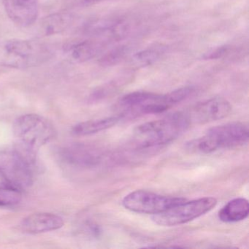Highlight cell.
I'll return each instance as SVG.
<instances>
[{
    "label": "cell",
    "instance_id": "cell-1",
    "mask_svg": "<svg viewBox=\"0 0 249 249\" xmlns=\"http://www.w3.org/2000/svg\"><path fill=\"white\" fill-rule=\"evenodd\" d=\"M195 92L192 87L177 89L168 94L138 91L125 94L119 101L120 116L132 118L142 115L160 114L184 101Z\"/></svg>",
    "mask_w": 249,
    "mask_h": 249
},
{
    "label": "cell",
    "instance_id": "cell-2",
    "mask_svg": "<svg viewBox=\"0 0 249 249\" xmlns=\"http://www.w3.org/2000/svg\"><path fill=\"white\" fill-rule=\"evenodd\" d=\"M190 126L186 112H178L139 125L134 131L133 141L142 149L161 146L177 139Z\"/></svg>",
    "mask_w": 249,
    "mask_h": 249
},
{
    "label": "cell",
    "instance_id": "cell-3",
    "mask_svg": "<svg viewBox=\"0 0 249 249\" xmlns=\"http://www.w3.org/2000/svg\"><path fill=\"white\" fill-rule=\"evenodd\" d=\"M18 143V151L36 161L37 150L54 138L56 131L52 124L37 114H25L18 117L13 126Z\"/></svg>",
    "mask_w": 249,
    "mask_h": 249
},
{
    "label": "cell",
    "instance_id": "cell-4",
    "mask_svg": "<svg viewBox=\"0 0 249 249\" xmlns=\"http://www.w3.org/2000/svg\"><path fill=\"white\" fill-rule=\"evenodd\" d=\"M248 125L242 122H231L208 129L205 135L187 143L189 150L209 154L221 149L242 146L249 141Z\"/></svg>",
    "mask_w": 249,
    "mask_h": 249
},
{
    "label": "cell",
    "instance_id": "cell-5",
    "mask_svg": "<svg viewBox=\"0 0 249 249\" xmlns=\"http://www.w3.org/2000/svg\"><path fill=\"white\" fill-rule=\"evenodd\" d=\"M52 52L43 43L35 40H10L0 43V65L25 69L43 65Z\"/></svg>",
    "mask_w": 249,
    "mask_h": 249
},
{
    "label": "cell",
    "instance_id": "cell-6",
    "mask_svg": "<svg viewBox=\"0 0 249 249\" xmlns=\"http://www.w3.org/2000/svg\"><path fill=\"white\" fill-rule=\"evenodd\" d=\"M35 161L18 150L0 151V177L21 189L33 183Z\"/></svg>",
    "mask_w": 249,
    "mask_h": 249
},
{
    "label": "cell",
    "instance_id": "cell-7",
    "mask_svg": "<svg viewBox=\"0 0 249 249\" xmlns=\"http://www.w3.org/2000/svg\"><path fill=\"white\" fill-rule=\"evenodd\" d=\"M216 205L217 199L211 196L189 202L186 200L164 212L153 215L151 218L155 224L163 227L180 225L202 216L215 208Z\"/></svg>",
    "mask_w": 249,
    "mask_h": 249
},
{
    "label": "cell",
    "instance_id": "cell-8",
    "mask_svg": "<svg viewBox=\"0 0 249 249\" xmlns=\"http://www.w3.org/2000/svg\"><path fill=\"white\" fill-rule=\"evenodd\" d=\"M186 200L183 197L164 196L148 191L137 190L126 195L122 200V205L132 212L157 215Z\"/></svg>",
    "mask_w": 249,
    "mask_h": 249
},
{
    "label": "cell",
    "instance_id": "cell-9",
    "mask_svg": "<svg viewBox=\"0 0 249 249\" xmlns=\"http://www.w3.org/2000/svg\"><path fill=\"white\" fill-rule=\"evenodd\" d=\"M59 160L66 167L91 169L103 162V154L93 145L73 143L63 147L59 151Z\"/></svg>",
    "mask_w": 249,
    "mask_h": 249
},
{
    "label": "cell",
    "instance_id": "cell-10",
    "mask_svg": "<svg viewBox=\"0 0 249 249\" xmlns=\"http://www.w3.org/2000/svg\"><path fill=\"white\" fill-rule=\"evenodd\" d=\"M231 111L230 102L223 97H213L195 105L186 111L188 119L192 124H206L227 117Z\"/></svg>",
    "mask_w": 249,
    "mask_h": 249
},
{
    "label": "cell",
    "instance_id": "cell-11",
    "mask_svg": "<svg viewBox=\"0 0 249 249\" xmlns=\"http://www.w3.org/2000/svg\"><path fill=\"white\" fill-rule=\"evenodd\" d=\"M10 19L21 27L33 25L39 16V0H2Z\"/></svg>",
    "mask_w": 249,
    "mask_h": 249
},
{
    "label": "cell",
    "instance_id": "cell-12",
    "mask_svg": "<svg viewBox=\"0 0 249 249\" xmlns=\"http://www.w3.org/2000/svg\"><path fill=\"white\" fill-rule=\"evenodd\" d=\"M64 220L62 217L50 213H36L22 220L20 227L27 234H40L54 231L62 228Z\"/></svg>",
    "mask_w": 249,
    "mask_h": 249
},
{
    "label": "cell",
    "instance_id": "cell-13",
    "mask_svg": "<svg viewBox=\"0 0 249 249\" xmlns=\"http://www.w3.org/2000/svg\"><path fill=\"white\" fill-rule=\"evenodd\" d=\"M104 43L103 40L94 39L83 40L70 46L67 49V52L71 57L76 62H87L94 59L101 52Z\"/></svg>",
    "mask_w": 249,
    "mask_h": 249
},
{
    "label": "cell",
    "instance_id": "cell-14",
    "mask_svg": "<svg viewBox=\"0 0 249 249\" xmlns=\"http://www.w3.org/2000/svg\"><path fill=\"white\" fill-rule=\"evenodd\" d=\"M73 17L68 12L56 13L42 20L39 27L41 36H51L59 34L69 28L73 22Z\"/></svg>",
    "mask_w": 249,
    "mask_h": 249
},
{
    "label": "cell",
    "instance_id": "cell-15",
    "mask_svg": "<svg viewBox=\"0 0 249 249\" xmlns=\"http://www.w3.org/2000/svg\"><path fill=\"white\" fill-rule=\"evenodd\" d=\"M249 213V201L239 197L227 202L219 211L218 218L223 222L236 223L247 218Z\"/></svg>",
    "mask_w": 249,
    "mask_h": 249
},
{
    "label": "cell",
    "instance_id": "cell-16",
    "mask_svg": "<svg viewBox=\"0 0 249 249\" xmlns=\"http://www.w3.org/2000/svg\"><path fill=\"white\" fill-rule=\"evenodd\" d=\"M123 118L119 116H110L97 120L87 121L75 125L72 127V133L76 136H86L98 133L106 130L117 124Z\"/></svg>",
    "mask_w": 249,
    "mask_h": 249
},
{
    "label": "cell",
    "instance_id": "cell-17",
    "mask_svg": "<svg viewBox=\"0 0 249 249\" xmlns=\"http://www.w3.org/2000/svg\"><path fill=\"white\" fill-rule=\"evenodd\" d=\"M22 197V189L8 182H0V207L16 206L21 202Z\"/></svg>",
    "mask_w": 249,
    "mask_h": 249
},
{
    "label": "cell",
    "instance_id": "cell-18",
    "mask_svg": "<svg viewBox=\"0 0 249 249\" xmlns=\"http://www.w3.org/2000/svg\"><path fill=\"white\" fill-rule=\"evenodd\" d=\"M163 46H154L147 48L134 56L133 62L139 67L148 66L160 59L165 53Z\"/></svg>",
    "mask_w": 249,
    "mask_h": 249
},
{
    "label": "cell",
    "instance_id": "cell-19",
    "mask_svg": "<svg viewBox=\"0 0 249 249\" xmlns=\"http://www.w3.org/2000/svg\"><path fill=\"white\" fill-rule=\"evenodd\" d=\"M127 53L128 48L126 46H119L105 53L100 58L99 62L103 66H113L119 64L122 59H124Z\"/></svg>",
    "mask_w": 249,
    "mask_h": 249
},
{
    "label": "cell",
    "instance_id": "cell-20",
    "mask_svg": "<svg viewBox=\"0 0 249 249\" xmlns=\"http://www.w3.org/2000/svg\"><path fill=\"white\" fill-rule=\"evenodd\" d=\"M230 47L228 46H220L215 49H211L209 52H206L204 54L203 59H218L225 56L230 52Z\"/></svg>",
    "mask_w": 249,
    "mask_h": 249
},
{
    "label": "cell",
    "instance_id": "cell-21",
    "mask_svg": "<svg viewBox=\"0 0 249 249\" xmlns=\"http://www.w3.org/2000/svg\"><path fill=\"white\" fill-rule=\"evenodd\" d=\"M75 3L81 5H88L91 4L97 3L102 0H73Z\"/></svg>",
    "mask_w": 249,
    "mask_h": 249
}]
</instances>
